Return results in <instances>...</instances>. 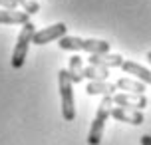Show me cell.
Returning <instances> with one entry per match:
<instances>
[{"mask_svg": "<svg viewBox=\"0 0 151 145\" xmlns=\"http://www.w3.org/2000/svg\"><path fill=\"white\" fill-rule=\"evenodd\" d=\"M111 109H113V99L111 95H104L101 103L98 107V113L91 121L90 133H88V145H99L101 137H104V127H106L107 117H111Z\"/></svg>", "mask_w": 151, "mask_h": 145, "instance_id": "6da1fadb", "label": "cell"}, {"mask_svg": "<svg viewBox=\"0 0 151 145\" xmlns=\"http://www.w3.org/2000/svg\"><path fill=\"white\" fill-rule=\"evenodd\" d=\"M58 88H60V99H62V115L66 121H74L76 117V106H74V84L70 80L68 70L58 72Z\"/></svg>", "mask_w": 151, "mask_h": 145, "instance_id": "7a4b0ae2", "label": "cell"}, {"mask_svg": "<svg viewBox=\"0 0 151 145\" xmlns=\"http://www.w3.org/2000/svg\"><path fill=\"white\" fill-rule=\"evenodd\" d=\"M34 34H36V28H34L32 22L22 24V30H20L18 38H16V46H14V52H12V60H10V64H12L14 70H20L24 66L26 56H28V48H30V44H32Z\"/></svg>", "mask_w": 151, "mask_h": 145, "instance_id": "3957f363", "label": "cell"}, {"mask_svg": "<svg viewBox=\"0 0 151 145\" xmlns=\"http://www.w3.org/2000/svg\"><path fill=\"white\" fill-rule=\"evenodd\" d=\"M66 32H68V26H66L64 22L52 24V26H48V28H44V30H36L34 38H32V44L44 46V44H48V42H54V40L64 38Z\"/></svg>", "mask_w": 151, "mask_h": 145, "instance_id": "277c9868", "label": "cell"}, {"mask_svg": "<svg viewBox=\"0 0 151 145\" xmlns=\"http://www.w3.org/2000/svg\"><path fill=\"white\" fill-rule=\"evenodd\" d=\"M113 106L117 107H129V109H145L147 107V98L145 93H127V92H121V93H113Z\"/></svg>", "mask_w": 151, "mask_h": 145, "instance_id": "5b68a950", "label": "cell"}, {"mask_svg": "<svg viewBox=\"0 0 151 145\" xmlns=\"http://www.w3.org/2000/svg\"><path fill=\"white\" fill-rule=\"evenodd\" d=\"M90 66H98V68H106V70H111V68H121L123 64V58L119 54H90Z\"/></svg>", "mask_w": 151, "mask_h": 145, "instance_id": "8992f818", "label": "cell"}, {"mask_svg": "<svg viewBox=\"0 0 151 145\" xmlns=\"http://www.w3.org/2000/svg\"><path fill=\"white\" fill-rule=\"evenodd\" d=\"M111 117L123 123H131V125H141L143 123V113L141 109H129V107H113Z\"/></svg>", "mask_w": 151, "mask_h": 145, "instance_id": "52a82bcc", "label": "cell"}, {"mask_svg": "<svg viewBox=\"0 0 151 145\" xmlns=\"http://www.w3.org/2000/svg\"><path fill=\"white\" fill-rule=\"evenodd\" d=\"M121 70L125 72V74H131V76L139 80V82H143V84H149L151 85V70L143 68L141 64H137V62H123L121 64Z\"/></svg>", "mask_w": 151, "mask_h": 145, "instance_id": "ba28073f", "label": "cell"}, {"mask_svg": "<svg viewBox=\"0 0 151 145\" xmlns=\"http://www.w3.org/2000/svg\"><path fill=\"white\" fill-rule=\"evenodd\" d=\"M86 92L90 95H113L117 92V85L115 84H109V82H90L86 85Z\"/></svg>", "mask_w": 151, "mask_h": 145, "instance_id": "9c48e42d", "label": "cell"}, {"mask_svg": "<svg viewBox=\"0 0 151 145\" xmlns=\"http://www.w3.org/2000/svg\"><path fill=\"white\" fill-rule=\"evenodd\" d=\"M30 22V14L22 10H0V24H26Z\"/></svg>", "mask_w": 151, "mask_h": 145, "instance_id": "30bf717a", "label": "cell"}, {"mask_svg": "<svg viewBox=\"0 0 151 145\" xmlns=\"http://www.w3.org/2000/svg\"><path fill=\"white\" fill-rule=\"evenodd\" d=\"M117 90L121 92H127V93H145V84L139 82V80H131V78H119L117 82Z\"/></svg>", "mask_w": 151, "mask_h": 145, "instance_id": "8fae6325", "label": "cell"}, {"mask_svg": "<svg viewBox=\"0 0 151 145\" xmlns=\"http://www.w3.org/2000/svg\"><path fill=\"white\" fill-rule=\"evenodd\" d=\"M68 74H70V80L72 84H80L83 80V60L76 54L70 58V66H68Z\"/></svg>", "mask_w": 151, "mask_h": 145, "instance_id": "7c38bea8", "label": "cell"}, {"mask_svg": "<svg viewBox=\"0 0 151 145\" xmlns=\"http://www.w3.org/2000/svg\"><path fill=\"white\" fill-rule=\"evenodd\" d=\"M83 38H78V36H64L60 38L58 46L66 52H83Z\"/></svg>", "mask_w": 151, "mask_h": 145, "instance_id": "4fadbf2b", "label": "cell"}, {"mask_svg": "<svg viewBox=\"0 0 151 145\" xmlns=\"http://www.w3.org/2000/svg\"><path fill=\"white\" fill-rule=\"evenodd\" d=\"M83 52H88V54H107L109 52V42L90 38V40L83 42Z\"/></svg>", "mask_w": 151, "mask_h": 145, "instance_id": "5bb4252c", "label": "cell"}, {"mask_svg": "<svg viewBox=\"0 0 151 145\" xmlns=\"http://www.w3.org/2000/svg\"><path fill=\"white\" fill-rule=\"evenodd\" d=\"M83 78H88L90 82H106L109 78V70L98 68V66H88V68H83Z\"/></svg>", "mask_w": 151, "mask_h": 145, "instance_id": "9a60e30c", "label": "cell"}, {"mask_svg": "<svg viewBox=\"0 0 151 145\" xmlns=\"http://www.w3.org/2000/svg\"><path fill=\"white\" fill-rule=\"evenodd\" d=\"M18 2V6H22V10L26 14H38L40 12V4H38L36 0H16Z\"/></svg>", "mask_w": 151, "mask_h": 145, "instance_id": "2e32d148", "label": "cell"}, {"mask_svg": "<svg viewBox=\"0 0 151 145\" xmlns=\"http://www.w3.org/2000/svg\"><path fill=\"white\" fill-rule=\"evenodd\" d=\"M0 8H4V10H18V2L16 0H0Z\"/></svg>", "mask_w": 151, "mask_h": 145, "instance_id": "e0dca14e", "label": "cell"}, {"mask_svg": "<svg viewBox=\"0 0 151 145\" xmlns=\"http://www.w3.org/2000/svg\"><path fill=\"white\" fill-rule=\"evenodd\" d=\"M141 145H151V135H141Z\"/></svg>", "mask_w": 151, "mask_h": 145, "instance_id": "ac0fdd59", "label": "cell"}, {"mask_svg": "<svg viewBox=\"0 0 151 145\" xmlns=\"http://www.w3.org/2000/svg\"><path fill=\"white\" fill-rule=\"evenodd\" d=\"M147 60H149V64H151V52H147V56H145Z\"/></svg>", "mask_w": 151, "mask_h": 145, "instance_id": "d6986e66", "label": "cell"}]
</instances>
